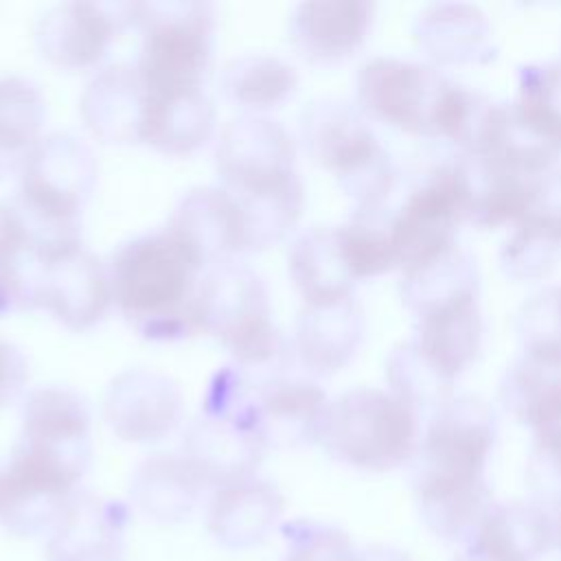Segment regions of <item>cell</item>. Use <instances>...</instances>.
I'll list each match as a JSON object with an SVG mask.
<instances>
[{
	"label": "cell",
	"instance_id": "20",
	"mask_svg": "<svg viewBox=\"0 0 561 561\" xmlns=\"http://www.w3.org/2000/svg\"><path fill=\"white\" fill-rule=\"evenodd\" d=\"M129 508L79 489L48 533L46 561H121Z\"/></svg>",
	"mask_w": 561,
	"mask_h": 561
},
{
	"label": "cell",
	"instance_id": "1",
	"mask_svg": "<svg viewBox=\"0 0 561 561\" xmlns=\"http://www.w3.org/2000/svg\"><path fill=\"white\" fill-rule=\"evenodd\" d=\"M495 438V412L476 394L432 412L412 458V489L423 524L443 541L467 546L493 506L486 465Z\"/></svg>",
	"mask_w": 561,
	"mask_h": 561
},
{
	"label": "cell",
	"instance_id": "14",
	"mask_svg": "<svg viewBox=\"0 0 561 561\" xmlns=\"http://www.w3.org/2000/svg\"><path fill=\"white\" fill-rule=\"evenodd\" d=\"M184 416L180 386L153 368L118 373L103 394V419L125 443L149 445L171 436Z\"/></svg>",
	"mask_w": 561,
	"mask_h": 561
},
{
	"label": "cell",
	"instance_id": "36",
	"mask_svg": "<svg viewBox=\"0 0 561 561\" xmlns=\"http://www.w3.org/2000/svg\"><path fill=\"white\" fill-rule=\"evenodd\" d=\"M386 379L390 392L405 401L410 408L436 412L449 399H454L456 381L443 375L432 362H427L419 348L405 340L399 342L386 359Z\"/></svg>",
	"mask_w": 561,
	"mask_h": 561
},
{
	"label": "cell",
	"instance_id": "46",
	"mask_svg": "<svg viewBox=\"0 0 561 561\" xmlns=\"http://www.w3.org/2000/svg\"><path fill=\"white\" fill-rule=\"evenodd\" d=\"M454 561H491V559H484V557H478V554H471V552H462Z\"/></svg>",
	"mask_w": 561,
	"mask_h": 561
},
{
	"label": "cell",
	"instance_id": "6",
	"mask_svg": "<svg viewBox=\"0 0 561 561\" xmlns=\"http://www.w3.org/2000/svg\"><path fill=\"white\" fill-rule=\"evenodd\" d=\"M421 440L419 412L383 388H351L329 401L318 445L359 471H390L412 460Z\"/></svg>",
	"mask_w": 561,
	"mask_h": 561
},
{
	"label": "cell",
	"instance_id": "11",
	"mask_svg": "<svg viewBox=\"0 0 561 561\" xmlns=\"http://www.w3.org/2000/svg\"><path fill=\"white\" fill-rule=\"evenodd\" d=\"M462 215L458 208L451 162L427 169L405 193L397 210L388 213V232L405 270L456 245Z\"/></svg>",
	"mask_w": 561,
	"mask_h": 561
},
{
	"label": "cell",
	"instance_id": "26",
	"mask_svg": "<svg viewBox=\"0 0 561 561\" xmlns=\"http://www.w3.org/2000/svg\"><path fill=\"white\" fill-rule=\"evenodd\" d=\"M18 438L48 447L90 467V410L85 401L66 386H39L24 394Z\"/></svg>",
	"mask_w": 561,
	"mask_h": 561
},
{
	"label": "cell",
	"instance_id": "7",
	"mask_svg": "<svg viewBox=\"0 0 561 561\" xmlns=\"http://www.w3.org/2000/svg\"><path fill=\"white\" fill-rule=\"evenodd\" d=\"M199 333L215 337L234 364L245 370L276 364L289 348L274 322L263 278L241 261L221 263L204 272Z\"/></svg>",
	"mask_w": 561,
	"mask_h": 561
},
{
	"label": "cell",
	"instance_id": "23",
	"mask_svg": "<svg viewBox=\"0 0 561 561\" xmlns=\"http://www.w3.org/2000/svg\"><path fill=\"white\" fill-rule=\"evenodd\" d=\"M145 85L134 64L116 61L94 72L79 99L85 129L103 145H140Z\"/></svg>",
	"mask_w": 561,
	"mask_h": 561
},
{
	"label": "cell",
	"instance_id": "21",
	"mask_svg": "<svg viewBox=\"0 0 561 561\" xmlns=\"http://www.w3.org/2000/svg\"><path fill=\"white\" fill-rule=\"evenodd\" d=\"M364 311L355 296L302 305L289 351L311 377H331L346 368L364 340Z\"/></svg>",
	"mask_w": 561,
	"mask_h": 561
},
{
	"label": "cell",
	"instance_id": "10",
	"mask_svg": "<svg viewBox=\"0 0 561 561\" xmlns=\"http://www.w3.org/2000/svg\"><path fill=\"white\" fill-rule=\"evenodd\" d=\"M215 171L219 186L237 199H256L300 184L296 140L274 118L239 114L217 138Z\"/></svg>",
	"mask_w": 561,
	"mask_h": 561
},
{
	"label": "cell",
	"instance_id": "17",
	"mask_svg": "<svg viewBox=\"0 0 561 561\" xmlns=\"http://www.w3.org/2000/svg\"><path fill=\"white\" fill-rule=\"evenodd\" d=\"M329 401L316 381L274 373L256 381L250 421L267 449L305 447L318 443Z\"/></svg>",
	"mask_w": 561,
	"mask_h": 561
},
{
	"label": "cell",
	"instance_id": "28",
	"mask_svg": "<svg viewBox=\"0 0 561 561\" xmlns=\"http://www.w3.org/2000/svg\"><path fill=\"white\" fill-rule=\"evenodd\" d=\"M287 272L305 305L348 298L357 285L337 226L320 224L298 232L287 252Z\"/></svg>",
	"mask_w": 561,
	"mask_h": 561
},
{
	"label": "cell",
	"instance_id": "9",
	"mask_svg": "<svg viewBox=\"0 0 561 561\" xmlns=\"http://www.w3.org/2000/svg\"><path fill=\"white\" fill-rule=\"evenodd\" d=\"M88 467L48 447L20 440L0 469V524L18 537L48 535Z\"/></svg>",
	"mask_w": 561,
	"mask_h": 561
},
{
	"label": "cell",
	"instance_id": "27",
	"mask_svg": "<svg viewBox=\"0 0 561 561\" xmlns=\"http://www.w3.org/2000/svg\"><path fill=\"white\" fill-rule=\"evenodd\" d=\"M554 543V522L537 502H493L465 552L491 561H537Z\"/></svg>",
	"mask_w": 561,
	"mask_h": 561
},
{
	"label": "cell",
	"instance_id": "38",
	"mask_svg": "<svg viewBox=\"0 0 561 561\" xmlns=\"http://www.w3.org/2000/svg\"><path fill=\"white\" fill-rule=\"evenodd\" d=\"M561 256V241L530 219L517 221L500 250V267L513 280L546 278Z\"/></svg>",
	"mask_w": 561,
	"mask_h": 561
},
{
	"label": "cell",
	"instance_id": "12",
	"mask_svg": "<svg viewBox=\"0 0 561 561\" xmlns=\"http://www.w3.org/2000/svg\"><path fill=\"white\" fill-rule=\"evenodd\" d=\"M164 230L202 272L248 254L243 213L232 193L219 184L186 191Z\"/></svg>",
	"mask_w": 561,
	"mask_h": 561
},
{
	"label": "cell",
	"instance_id": "43",
	"mask_svg": "<svg viewBox=\"0 0 561 561\" xmlns=\"http://www.w3.org/2000/svg\"><path fill=\"white\" fill-rule=\"evenodd\" d=\"M285 548L287 550H285L283 561H351L340 550H335L322 541H311V539L289 541V543H285Z\"/></svg>",
	"mask_w": 561,
	"mask_h": 561
},
{
	"label": "cell",
	"instance_id": "35",
	"mask_svg": "<svg viewBox=\"0 0 561 561\" xmlns=\"http://www.w3.org/2000/svg\"><path fill=\"white\" fill-rule=\"evenodd\" d=\"M44 254L15 219L7 202L0 204V318L37 309V285Z\"/></svg>",
	"mask_w": 561,
	"mask_h": 561
},
{
	"label": "cell",
	"instance_id": "16",
	"mask_svg": "<svg viewBox=\"0 0 561 561\" xmlns=\"http://www.w3.org/2000/svg\"><path fill=\"white\" fill-rule=\"evenodd\" d=\"M265 451L250 421V408L232 416L199 412L182 434V456L213 491L254 478Z\"/></svg>",
	"mask_w": 561,
	"mask_h": 561
},
{
	"label": "cell",
	"instance_id": "37",
	"mask_svg": "<svg viewBox=\"0 0 561 561\" xmlns=\"http://www.w3.org/2000/svg\"><path fill=\"white\" fill-rule=\"evenodd\" d=\"M515 333L524 355L561 364V285H548L522 302Z\"/></svg>",
	"mask_w": 561,
	"mask_h": 561
},
{
	"label": "cell",
	"instance_id": "5",
	"mask_svg": "<svg viewBox=\"0 0 561 561\" xmlns=\"http://www.w3.org/2000/svg\"><path fill=\"white\" fill-rule=\"evenodd\" d=\"M123 18L140 33L134 66L147 90H204L215 46L210 2H127Z\"/></svg>",
	"mask_w": 561,
	"mask_h": 561
},
{
	"label": "cell",
	"instance_id": "34",
	"mask_svg": "<svg viewBox=\"0 0 561 561\" xmlns=\"http://www.w3.org/2000/svg\"><path fill=\"white\" fill-rule=\"evenodd\" d=\"M500 401L522 425L535 430L561 414V364L517 357L502 375Z\"/></svg>",
	"mask_w": 561,
	"mask_h": 561
},
{
	"label": "cell",
	"instance_id": "25",
	"mask_svg": "<svg viewBox=\"0 0 561 561\" xmlns=\"http://www.w3.org/2000/svg\"><path fill=\"white\" fill-rule=\"evenodd\" d=\"M285 508L283 493L259 476L215 489L206 511V528L228 550H248L267 539Z\"/></svg>",
	"mask_w": 561,
	"mask_h": 561
},
{
	"label": "cell",
	"instance_id": "39",
	"mask_svg": "<svg viewBox=\"0 0 561 561\" xmlns=\"http://www.w3.org/2000/svg\"><path fill=\"white\" fill-rule=\"evenodd\" d=\"M513 105L528 121L561 136V59L522 66Z\"/></svg>",
	"mask_w": 561,
	"mask_h": 561
},
{
	"label": "cell",
	"instance_id": "3",
	"mask_svg": "<svg viewBox=\"0 0 561 561\" xmlns=\"http://www.w3.org/2000/svg\"><path fill=\"white\" fill-rule=\"evenodd\" d=\"M18 175V191L7 204L39 252L48 256L83 243L81 215L99 175L88 142L70 131L44 134Z\"/></svg>",
	"mask_w": 561,
	"mask_h": 561
},
{
	"label": "cell",
	"instance_id": "2",
	"mask_svg": "<svg viewBox=\"0 0 561 561\" xmlns=\"http://www.w3.org/2000/svg\"><path fill=\"white\" fill-rule=\"evenodd\" d=\"M105 265L114 307L138 335L178 342L199 333L204 272L164 228L123 241Z\"/></svg>",
	"mask_w": 561,
	"mask_h": 561
},
{
	"label": "cell",
	"instance_id": "8",
	"mask_svg": "<svg viewBox=\"0 0 561 561\" xmlns=\"http://www.w3.org/2000/svg\"><path fill=\"white\" fill-rule=\"evenodd\" d=\"M458 85L434 64L373 57L357 70L355 105L368 121L412 136L443 138Z\"/></svg>",
	"mask_w": 561,
	"mask_h": 561
},
{
	"label": "cell",
	"instance_id": "15",
	"mask_svg": "<svg viewBox=\"0 0 561 561\" xmlns=\"http://www.w3.org/2000/svg\"><path fill=\"white\" fill-rule=\"evenodd\" d=\"M123 26V4L61 2L46 9L37 20L35 48L44 61L59 70H92L103 64Z\"/></svg>",
	"mask_w": 561,
	"mask_h": 561
},
{
	"label": "cell",
	"instance_id": "31",
	"mask_svg": "<svg viewBox=\"0 0 561 561\" xmlns=\"http://www.w3.org/2000/svg\"><path fill=\"white\" fill-rule=\"evenodd\" d=\"M401 300L414 318L480 296L478 265L458 243L401 270Z\"/></svg>",
	"mask_w": 561,
	"mask_h": 561
},
{
	"label": "cell",
	"instance_id": "22",
	"mask_svg": "<svg viewBox=\"0 0 561 561\" xmlns=\"http://www.w3.org/2000/svg\"><path fill=\"white\" fill-rule=\"evenodd\" d=\"M412 35L438 66H482L497 57L491 22L476 4H425L412 22Z\"/></svg>",
	"mask_w": 561,
	"mask_h": 561
},
{
	"label": "cell",
	"instance_id": "30",
	"mask_svg": "<svg viewBox=\"0 0 561 561\" xmlns=\"http://www.w3.org/2000/svg\"><path fill=\"white\" fill-rule=\"evenodd\" d=\"M484 320L478 298L416 318L410 342L443 375L458 377L480 357Z\"/></svg>",
	"mask_w": 561,
	"mask_h": 561
},
{
	"label": "cell",
	"instance_id": "33",
	"mask_svg": "<svg viewBox=\"0 0 561 561\" xmlns=\"http://www.w3.org/2000/svg\"><path fill=\"white\" fill-rule=\"evenodd\" d=\"M46 101L24 77H0V178L18 173L44 136Z\"/></svg>",
	"mask_w": 561,
	"mask_h": 561
},
{
	"label": "cell",
	"instance_id": "40",
	"mask_svg": "<svg viewBox=\"0 0 561 561\" xmlns=\"http://www.w3.org/2000/svg\"><path fill=\"white\" fill-rule=\"evenodd\" d=\"M526 484L533 502L546 511H561V414L533 430Z\"/></svg>",
	"mask_w": 561,
	"mask_h": 561
},
{
	"label": "cell",
	"instance_id": "41",
	"mask_svg": "<svg viewBox=\"0 0 561 561\" xmlns=\"http://www.w3.org/2000/svg\"><path fill=\"white\" fill-rule=\"evenodd\" d=\"M522 219L535 221L561 241V160L537 178L530 206Z\"/></svg>",
	"mask_w": 561,
	"mask_h": 561
},
{
	"label": "cell",
	"instance_id": "32",
	"mask_svg": "<svg viewBox=\"0 0 561 561\" xmlns=\"http://www.w3.org/2000/svg\"><path fill=\"white\" fill-rule=\"evenodd\" d=\"M296 68L278 55L243 53L221 68V92L243 114H261L280 107L298 90Z\"/></svg>",
	"mask_w": 561,
	"mask_h": 561
},
{
	"label": "cell",
	"instance_id": "45",
	"mask_svg": "<svg viewBox=\"0 0 561 561\" xmlns=\"http://www.w3.org/2000/svg\"><path fill=\"white\" fill-rule=\"evenodd\" d=\"M554 543L561 550V511H557V519H554Z\"/></svg>",
	"mask_w": 561,
	"mask_h": 561
},
{
	"label": "cell",
	"instance_id": "42",
	"mask_svg": "<svg viewBox=\"0 0 561 561\" xmlns=\"http://www.w3.org/2000/svg\"><path fill=\"white\" fill-rule=\"evenodd\" d=\"M28 381V362L24 353L0 337V410L15 403Z\"/></svg>",
	"mask_w": 561,
	"mask_h": 561
},
{
	"label": "cell",
	"instance_id": "44",
	"mask_svg": "<svg viewBox=\"0 0 561 561\" xmlns=\"http://www.w3.org/2000/svg\"><path fill=\"white\" fill-rule=\"evenodd\" d=\"M355 561H412V559L392 546L377 543V546H366L357 550Z\"/></svg>",
	"mask_w": 561,
	"mask_h": 561
},
{
	"label": "cell",
	"instance_id": "4",
	"mask_svg": "<svg viewBox=\"0 0 561 561\" xmlns=\"http://www.w3.org/2000/svg\"><path fill=\"white\" fill-rule=\"evenodd\" d=\"M300 140L313 164L329 171L355 202L357 213L383 210L397 169L355 103L313 99L300 114Z\"/></svg>",
	"mask_w": 561,
	"mask_h": 561
},
{
	"label": "cell",
	"instance_id": "18",
	"mask_svg": "<svg viewBox=\"0 0 561 561\" xmlns=\"http://www.w3.org/2000/svg\"><path fill=\"white\" fill-rule=\"evenodd\" d=\"M451 162L462 221L478 228L517 224L533 199L530 178L493 153H458Z\"/></svg>",
	"mask_w": 561,
	"mask_h": 561
},
{
	"label": "cell",
	"instance_id": "19",
	"mask_svg": "<svg viewBox=\"0 0 561 561\" xmlns=\"http://www.w3.org/2000/svg\"><path fill=\"white\" fill-rule=\"evenodd\" d=\"M375 4L366 0H309L294 7L289 42L311 66H337L368 39Z\"/></svg>",
	"mask_w": 561,
	"mask_h": 561
},
{
	"label": "cell",
	"instance_id": "29",
	"mask_svg": "<svg viewBox=\"0 0 561 561\" xmlns=\"http://www.w3.org/2000/svg\"><path fill=\"white\" fill-rule=\"evenodd\" d=\"M206 491L182 454H151L134 471L129 497L138 513L156 524L186 519Z\"/></svg>",
	"mask_w": 561,
	"mask_h": 561
},
{
	"label": "cell",
	"instance_id": "24",
	"mask_svg": "<svg viewBox=\"0 0 561 561\" xmlns=\"http://www.w3.org/2000/svg\"><path fill=\"white\" fill-rule=\"evenodd\" d=\"M217 112L204 90H147L140 145L171 158L199 151L215 134Z\"/></svg>",
	"mask_w": 561,
	"mask_h": 561
},
{
	"label": "cell",
	"instance_id": "13",
	"mask_svg": "<svg viewBox=\"0 0 561 561\" xmlns=\"http://www.w3.org/2000/svg\"><path fill=\"white\" fill-rule=\"evenodd\" d=\"M112 305L107 265L83 243L44 256L37 309H44L61 327L77 333L88 331L105 318Z\"/></svg>",
	"mask_w": 561,
	"mask_h": 561
}]
</instances>
